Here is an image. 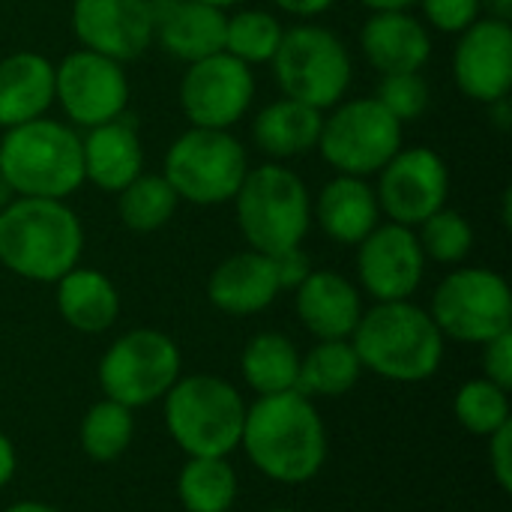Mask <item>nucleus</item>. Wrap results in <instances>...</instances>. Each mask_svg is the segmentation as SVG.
Here are the masks:
<instances>
[{
  "label": "nucleus",
  "mask_w": 512,
  "mask_h": 512,
  "mask_svg": "<svg viewBox=\"0 0 512 512\" xmlns=\"http://www.w3.org/2000/svg\"><path fill=\"white\" fill-rule=\"evenodd\" d=\"M12 198H15V195H12V189H9V186H6V180L0 177V210H3Z\"/></svg>",
  "instance_id": "47"
},
{
  "label": "nucleus",
  "mask_w": 512,
  "mask_h": 512,
  "mask_svg": "<svg viewBox=\"0 0 512 512\" xmlns=\"http://www.w3.org/2000/svg\"><path fill=\"white\" fill-rule=\"evenodd\" d=\"M69 24L81 48L117 63L138 60L153 45L150 0H72Z\"/></svg>",
  "instance_id": "17"
},
{
  "label": "nucleus",
  "mask_w": 512,
  "mask_h": 512,
  "mask_svg": "<svg viewBox=\"0 0 512 512\" xmlns=\"http://www.w3.org/2000/svg\"><path fill=\"white\" fill-rule=\"evenodd\" d=\"M351 345L363 372L393 384H420L441 369L447 339L435 327L429 309L411 300H393L363 309Z\"/></svg>",
  "instance_id": "3"
},
{
  "label": "nucleus",
  "mask_w": 512,
  "mask_h": 512,
  "mask_svg": "<svg viewBox=\"0 0 512 512\" xmlns=\"http://www.w3.org/2000/svg\"><path fill=\"white\" fill-rule=\"evenodd\" d=\"M453 417L465 432L489 438L512 423L510 390L492 384L489 378H471L453 396Z\"/></svg>",
  "instance_id": "33"
},
{
  "label": "nucleus",
  "mask_w": 512,
  "mask_h": 512,
  "mask_svg": "<svg viewBox=\"0 0 512 512\" xmlns=\"http://www.w3.org/2000/svg\"><path fill=\"white\" fill-rule=\"evenodd\" d=\"M375 99L405 126L426 114L432 90L420 72H396V75H381Z\"/></svg>",
  "instance_id": "35"
},
{
  "label": "nucleus",
  "mask_w": 512,
  "mask_h": 512,
  "mask_svg": "<svg viewBox=\"0 0 512 512\" xmlns=\"http://www.w3.org/2000/svg\"><path fill=\"white\" fill-rule=\"evenodd\" d=\"M489 441V468L492 477L498 483V489L504 495L512 492V423H507L504 429H498L495 435L486 438Z\"/></svg>",
  "instance_id": "38"
},
{
  "label": "nucleus",
  "mask_w": 512,
  "mask_h": 512,
  "mask_svg": "<svg viewBox=\"0 0 512 512\" xmlns=\"http://www.w3.org/2000/svg\"><path fill=\"white\" fill-rule=\"evenodd\" d=\"M453 81L462 96L492 105L510 96L512 87V24L480 15L453 45Z\"/></svg>",
  "instance_id": "16"
},
{
  "label": "nucleus",
  "mask_w": 512,
  "mask_h": 512,
  "mask_svg": "<svg viewBox=\"0 0 512 512\" xmlns=\"http://www.w3.org/2000/svg\"><path fill=\"white\" fill-rule=\"evenodd\" d=\"M177 96L189 126L234 129L255 102V72L219 51L186 66Z\"/></svg>",
  "instance_id": "13"
},
{
  "label": "nucleus",
  "mask_w": 512,
  "mask_h": 512,
  "mask_svg": "<svg viewBox=\"0 0 512 512\" xmlns=\"http://www.w3.org/2000/svg\"><path fill=\"white\" fill-rule=\"evenodd\" d=\"M240 375L255 396H276L297 390L300 351L291 336L279 330L255 333L240 354Z\"/></svg>",
  "instance_id": "27"
},
{
  "label": "nucleus",
  "mask_w": 512,
  "mask_h": 512,
  "mask_svg": "<svg viewBox=\"0 0 512 512\" xmlns=\"http://www.w3.org/2000/svg\"><path fill=\"white\" fill-rule=\"evenodd\" d=\"M285 36V24L276 12L243 6L225 18V54L237 57L246 66H264L273 60L279 42Z\"/></svg>",
  "instance_id": "31"
},
{
  "label": "nucleus",
  "mask_w": 512,
  "mask_h": 512,
  "mask_svg": "<svg viewBox=\"0 0 512 512\" xmlns=\"http://www.w3.org/2000/svg\"><path fill=\"white\" fill-rule=\"evenodd\" d=\"M246 399L219 375H180L162 396V420L171 441L189 456L228 459L243 438Z\"/></svg>",
  "instance_id": "6"
},
{
  "label": "nucleus",
  "mask_w": 512,
  "mask_h": 512,
  "mask_svg": "<svg viewBox=\"0 0 512 512\" xmlns=\"http://www.w3.org/2000/svg\"><path fill=\"white\" fill-rule=\"evenodd\" d=\"M375 177L378 207L387 222L417 228L432 213L447 207L450 168L432 147H402Z\"/></svg>",
  "instance_id": "14"
},
{
  "label": "nucleus",
  "mask_w": 512,
  "mask_h": 512,
  "mask_svg": "<svg viewBox=\"0 0 512 512\" xmlns=\"http://www.w3.org/2000/svg\"><path fill=\"white\" fill-rule=\"evenodd\" d=\"M279 12L294 15L300 21H315L318 15L330 12L336 6V0H270Z\"/></svg>",
  "instance_id": "40"
},
{
  "label": "nucleus",
  "mask_w": 512,
  "mask_h": 512,
  "mask_svg": "<svg viewBox=\"0 0 512 512\" xmlns=\"http://www.w3.org/2000/svg\"><path fill=\"white\" fill-rule=\"evenodd\" d=\"M270 258H273L276 279H279V288H282V291H297V288L306 282V276L315 270V267H312V258L303 252V246L276 252V255H270Z\"/></svg>",
  "instance_id": "39"
},
{
  "label": "nucleus",
  "mask_w": 512,
  "mask_h": 512,
  "mask_svg": "<svg viewBox=\"0 0 512 512\" xmlns=\"http://www.w3.org/2000/svg\"><path fill=\"white\" fill-rule=\"evenodd\" d=\"M240 447L261 477L282 486L315 480L330 450L318 405L297 390L258 396L246 408Z\"/></svg>",
  "instance_id": "1"
},
{
  "label": "nucleus",
  "mask_w": 512,
  "mask_h": 512,
  "mask_svg": "<svg viewBox=\"0 0 512 512\" xmlns=\"http://www.w3.org/2000/svg\"><path fill=\"white\" fill-rule=\"evenodd\" d=\"M294 309L300 324L324 339H351L363 318V291L336 270H312L294 291Z\"/></svg>",
  "instance_id": "20"
},
{
  "label": "nucleus",
  "mask_w": 512,
  "mask_h": 512,
  "mask_svg": "<svg viewBox=\"0 0 512 512\" xmlns=\"http://www.w3.org/2000/svg\"><path fill=\"white\" fill-rule=\"evenodd\" d=\"M486 108H489V114H492V123H495L501 132H507L512 126L510 96H504V99H498V102H492V105H486Z\"/></svg>",
  "instance_id": "42"
},
{
  "label": "nucleus",
  "mask_w": 512,
  "mask_h": 512,
  "mask_svg": "<svg viewBox=\"0 0 512 512\" xmlns=\"http://www.w3.org/2000/svg\"><path fill=\"white\" fill-rule=\"evenodd\" d=\"M480 366H483V378H489L504 390H512V330L480 345Z\"/></svg>",
  "instance_id": "37"
},
{
  "label": "nucleus",
  "mask_w": 512,
  "mask_h": 512,
  "mask_svg": "<svg viewBox=\"0 0 512 512\" xmlns=\"http://www.w3.org/2000/svg\"><path fill=\"white\" fill-rule=\"evenodd\" d=\"M135 411L102 396L99 402H93L78 426V441L87 459L93 462H117L132 438H135Z\"/></svg>",
  "instance_id": "32"
},
{
  "label": "nucleus",
  "mask_w": 512,
  "mask_h": 512,
  "mask_svg": "<svg viewBox=\"0 0 512 512\" xmlns=\"http://www.w3.org/2000/svg\"><path fill=\"white\" fill-rule=\"evenodd\" d=\"M282 96L330 111L348 96L354 63L345 42L324 24L300 21L285 27V36L270 60Z\"/></svg>",
  "instance_id": "7"
},
{
  "label": "nucleus",
  "mask_w": 512,
  "mask_h": 512,
  "mask_svg": "<svg viewBox=\"0 0 512 512\" xmlns=\"http://www.w3.org/2000/svg\"><path fill=\"white\" fill-rule=\"evenodd\" d=\"M183 375V357L177 342L153 327H135L117 336L99 360L102 396L138 411L174 387Z\"/></svg>",
  "instance_id": "11"
},
{
  "label": "nucleus",
  "mask_w": 512,
  "mask_h": 512,
  "mask_svg": "<svg viewBox=\"0 0 512 512\" xmlns=\"http://www.w3.org/2000/svg\"><path fill=\"white\" fill-rule=\"evenodd\" d=\"M15 471H18V453H15V444H12V438H9V435H3V432H0V489H6V486L12 483Z\"/></svg>",
  "instance_id": "41"
},
{
  "label": "nucleus",
  "mask_w": 512,
  "mask_h": 512,
  "mask_svg": "<svg viewBox=\"0 0 512 512\" xmlns=\"http://www.w3.org/2000/svg\"><path fill=\"white\" fill-rule=\"evenodd\" d=\"M3 512H60V510H57V507H51V504H42V501H18V504L6 507Z\"/></svg>",
  "instance_id": "45"
},
{
  "label": "nucleus",
  "mask_w": 512,
  "mask_h": 512,
  "mask_svg": "<svg viewBox=\"0 0 512 512\" xmlns=\"http://www.w3.org/2000/svg\"><path fill=\"white\" fill-rule=\"evenodd\" d=\"M417 6L423 12V24L447 36H459L483 15L480 0H417Z\"/></svg>",
  "instance_id": "36"
},
{
  "label": "nucleus",
  "mask_w": 512,
  "mask_h": 512,
  "mask_svg": "<svg viewBox=\"0 0 512 512\" xmlns=\"http://www.w3.org/2000/svg\"><path fill=\"white\" fill-rule=\"evenodd\" d=\"M0 177L15 198H72L84 186L81 132L48 114L3 129Z\"/></svg>",
  "instance_id": "4"
},
{
  "label": "nucleus",
  "mask_w": 512,
  "mask_h": 512,
  "mask_svg": "<svg viewBox=\"0 0 512 512\" xmlns=\"http://www.w3.org/2000/svg\"><path fill=\"white\" fill-rule=\"evenodd\" d=\"M282 294L273 258L255 249L237 252L216 264V270L207 279V300L213 309L231 315V318H249L261 315L276 303Z\"/></svg>",
  "instance_id": "21"
},
{
  "label": "nucleus",
  "mask_w": 512,
  "mask_h": 512,
  "mask_svg": "<svg viewBox=\"0 0 512 512\" xmlns=\"http://www.w3.org/2000/svg\"><path fill=\"white\" fill-rule=\"evenodd\" d=\"M357 288L375 303L411 300L426 276V255L420 249L417 231L381 222L357 246Z\"/></svg>",
  "instance_id": "15"
},
{
  "label": "nucleus",
  "mask_w": 512,
  "mask_h": 512,
  "mask_svg": "<svg viewBox=\"0 0 512 512\" xmlns=\"http://www.w3.org/2000/svg\"><path fill=\"white\" fill-rule=\"evenodd\" d=\"M414 231H417V240H420L426 261H432V264L459 267L474 252V228L453 207H441L426 222H420Z\"/></svg>",
  "instance_id": "34"
},
{
  "label": "nucleus",
  "mask_w": 512,
  "mask_h": 512,
  "mask_svg": "<svg viewBox=\"0 0 512 512\" xmlns=\"http://www.w3.org/2000/svg\"><path fill=\"white\" fill-rule=\"evenodd\" d=\"M54 105V63L36 51L0 60V129L45 117Z\"/></svg>",
  "instance_id": "24"
},
{
  "label": "nucleus",
  "mask_w": 512,
  "mask_h": 512,
  "mask_svg": "<svg viewBox=\"0 0 512 512\" xmlns=\"http://www.w3.org/2000/svg\"><path fill=\"white\" fill-rule=\"evenodd\" d=\"M195 3H207V6H216V9L228 12V9H237V6H243L246 0H195Z\"/></svg>",
  "instance_id": "46"
},
{
  "label": "nucleus",
  "mask_w": 512,
  "mask_h": 512,
  "mask_svg": "<svg viewBox=\"0 0 512 512\" xmlns=\"http://www.w3.org/2000/svg\"><path fill=\"white\" fill-rule=\"evenodd\" d=\"M429 315L444 339L486 345L512 330L510 282L489 267H456L438 282Z\"/></svg>",
  "instance_id": "10"
},
{
  "label": "nucleus",
  "mask_w": 512,
  "mask_h": 512,
  "mask_svg": "<svg viewBox=\"0 0 512 512\" xmlns=\"http://www.w3.org/2000/svg\"><path fill=\"white\" fill-rule=\"evenodd\" d=\"M363 378V363L351 345V339H324L315 342L306 354H300L297 393L306 399H339L357 387Z\"/></svg>",
  "instance_id": "28"
},
{
  "label": "nucleus",
  "mask_w": 512,
  "mask_h": 512,
  "mask_svg": "<svg viewBox=\"0 0 512 512\" xmlns=\"http://www.w3.org/2000/svg\"><path fill=\"white\" fill-rule=\"evenodd\" d=\"M405 141V126L375 99L354 96L324 111L318 147L336 174L372 180Z\"/></svg>",
  "instance_id": "9"
},
{
  "label": "nucleus",
  "mask_w": 512,
  "mask_h": 512,
  "mask_svg": "<svg viewBox=\"0 0 512 512\" xmlns=\"http://www.w3.org/2000/svg\"><path fill=\"white\" fill-rule=\"evenodd\" d=\"M81 162L84 183H93L102 192L126 189L144 171V144L132 117H117L102 126L84 129L81 135Z\"/></svg>",
  "instance_id": "22"
},
{
  "label": "nucleus",
  "mask_w": 512,
  "mask_h": 512,
  "mask_svg": "<svg viewBox=\"0 0 512 512\" xmlns=\"http://www.w3.org/2000/svg\"><path fill=\"white\" fill-rule=\"evenodd\" d=\"M312 222H318L327 240L339 246H357L381 225L375 186L366 177H330L318 198H312Z\"/></svg>",
  "instance_id": "23"
},
{
  "label": "nucleus",
  "mask_w": 512,
  "mask_h": 512,
  "mask_svg": "<svg viewBox=\"0 0 512 512\" xmlns=\"http://www.w3.org/2000/svg\"><path fill=\"white\" fill-rule=\"evenodd\" d=\"M267 512H300V510H291V507H279V510H267Z\"/></svg>",
  "instance_id": "48"
},
{
  "label": "nucleus",
  "mask_w": 512,
  "mask_h": 512,
  "mask_svg": "<svg viewBox=\"0 0 512 512\" xmlns=\"http://www.w3.org/2000/svg\"><path fill=\"white\" fill-rule=\"evenodd\" d=\"M360 51L381 75L423 72L432 60V30L411 9L372 12L360 27Z\"/></svg>",
  "instance_id": "19"
},
{
  "label": "nucleus",
  "mask_w": 512,
  "mask_h": 512,
  "mask_svg": "<svg viewBox=\"0 0 512 512\" xmlns=\"http://www.w3.org/2000/svg\"><path fill=\"white\" fill-rule=\"evenodd\" d=\"M360 6H366L369 12H405L414 9L417 0H360Z\"/></svg>",
  "instance_id": "43"
},
{
  "label": "nucleus",
  "mask_w": 512,
  "mask_h": 512,
  "mask_svg": "<svg viewBox=\"0 0 512 512\" xmlns=\"http://www.w3.org/2000/svg\"><path fill=\"white\" fill-rule=\"evenodd\" d=\"M129 75L123 63L87 48L69 51L54 66V102L75 129L117 120L129 108Z\"/></svg>",
  "instance_id": "12"
},
{
  "label": "nucleus",
  "mask_w": 512,
  "mask_h": 512,
  "mask_svg": "<svg viewBox=\"0 0 512 512\" xmlns=\"http://www.w3.org/2000/svg\"><path fill=\"white\" fill-rule=\"evenodd\" d=\"M153 42L180 63H195L225 48L228 12L195 0H150Z\"/></svg>",
  "instance_id": "18"
},
{
  "label": "nucleus",
  "mask_w": 512,
  "mask_h": 512,
  "mask_svg": "<svg viewBox=\"0 0 512 512\" xmlns=\"http://www.w3.org/2000/svg\"><path fill=\"white\" fill-rule=\"evenodd\" d=\"M231 204L237 228L255 252L276 255L303 246L312 231V192L285 162L249 168Z\"/></svg>",
  "instance_id": "5"
},
{
  "label": "nucleus",
  "mask_w": 512,
  "mask_h": 512,
  "mask_svg": "<svg viewBox=\"0 0 512 512\" xmlns=\"http://www.w3.org/2000/svg\"><path fill=\"white\" fill-rule=\"evenodd\" d=\"M480 6L489 18H501V21L512 18V0H480Z\"/></svg>",
  "instance_id": "44"
},
{
  "label": "nucleus",
  "mask_w": 512,
  "mask_h": 512,
  "mask_svg": "<svg viewBox=\"0 0 512 512\" xmlns=\"http://www.w3.org/2000/svg\"><path fill=\"white\" fill-rule=\"evenodd\" d=\"M54 303L60 318L84 336H99L120 318V291L96 267L78 264L60 276L54 282Z\"/></svg>",
  "instance_id": "25"
},
{
  "label": "nucleus",
  "mask_w": 512,
  "mask_h": 512,
  "mask_svg": "<svg viewBox=\"0 0 512 512\" xmlns=\"http://www.w3.org/2000/svg\"><path fill=\"white\" fill-rule=\"evenodd\" d=\"M324 111L297 99H273L252 120V141L270 162H288L318 147Z\"/></svg>",
  "instance_id": "26"
},
{
  "label": "nucleus",
  "mask_w": 512,
  "mask_h": 512,
  "mask_svg": "<svg viewBox=\"0 0 512 512\" xmlns=\"http://www.w3.org/2000/svg\"><path fill=\"white\" fill-rule=\"evenodd\" d=\"M84 255V225L66 201L12 198L0 210V264L27 282L54 285Z\"/></svg>",
  "instance_id": "2"
},
{
  "label": "nucleus",
  "mask_w": 512,
  "mask_h": 512,
  "mask_svg": "<svg viewBox=\"0 0 512 512\" xmlns=\"http://www.w3.org/2000/svg\"><path fill=\"white\" fill-rule=\"evenodd\" d=\"M180 198L162 174L141 171L126 189L117 192V216L135 234H153L177 216Z\"/></svg>",
  "instance_id": "30"
},
{
  "label": "nucleus",
  "mask_w": 512,
  "mask_h": 512,
  "mask_svg": "<svg viewBox=\"0 0 512 512\" xmlns=\"http://www.w3.org/2000/svg\"><path fill=\"white\" fill-rule=\"evenodd\" d=\"M237 492L240 480L228 459L189 456L177 474V498L186 512H231Z\"/></svg>",
  "instance_id": "29"
},
{
  "label": "nucleus",
  "mask_w": 512,
  "mask_h": 512,
  "mask_svg": "<svg viewBox=\"0 0 512 512\" xmlns=\"http://www.w3.org/2000/svg\"><path fill=\"white\" fill-rule=\"evenodd\" d=\"M249 171V153L231 129L189 126L171 141L162 159V177L180 201L198 207L231 204Z\"/></svg>",
  "instance_id": "8"
}]
</instances>
